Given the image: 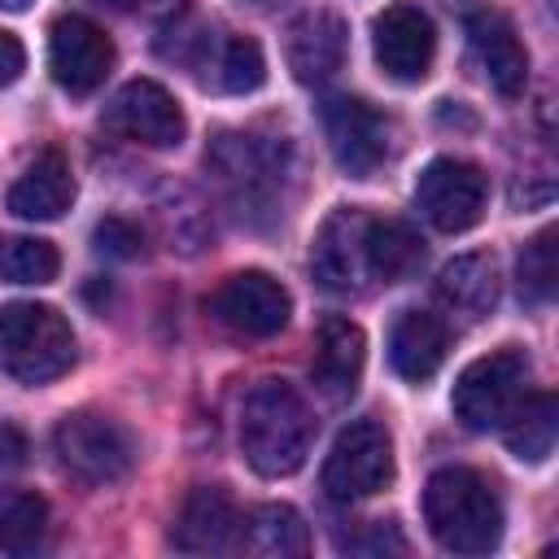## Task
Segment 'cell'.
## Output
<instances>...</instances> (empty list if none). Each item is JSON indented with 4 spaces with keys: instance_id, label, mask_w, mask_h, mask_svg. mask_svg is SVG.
<instances>
[{
    "instance_id": "6da1fadb",
    "label": "cell",
    "mask_w": 559,
    "mask_h": 559,
    "mask_svg": "<svg viewBox=\"0 0 559 559\" xmlns=\"http://www.w3.org/2000/svg\"><path fill=\"white\" fill-rule=\"evenodd\" d=\"M314 441V415L306 397L284 380H262L240 411V454L258 476H293Z\"/></svg>"
},
{
    "instance_id": "7a4b0ae2",
    "label": "cell",
    "mask_w": 559,
    "mask_h": 559,
    "mask_svg": "<svg viewBox=\"0 0 559 559\" xmlns=\"http://www.w3.org/2000/svg\"><path fill=\"white\" fill-rule=\"evenodd\" d=\"M424 524L450 555H489L502 542V502L472 467H441L424 485Z\"/></svg>"
},
{
    "instance_id": "3957f363",
    "label": "cell",
    "mask_w": 559,
    "mask_h": 559,
    "mask_svg": "<svg viewBox=\"0 0 559 559\" xmlns=\"http://www.w3.org/2000/svg\"><path fill=\"white\" fill-rule=\"evenodd\" d=\"M205 170L227 192V201L240 210V218L275 214L280 183L288 175V144L253 135V131H223L205 148Z\"/></svg>"
},
{
    "instance_id": "277c9868",
    "label": "cell",
    "mask_w": 559,
    "mask_h": 559,
    "mask_svg": "<svg viewBox=\"0 0 559 559\" xmlns=\"http://www.w3.org/2000/svg\"><path fill=\"white\" fill-rule=\"evenodd\" d=\"M0 362L22 384H48L74 367V332L44 301L0 306Z\"/></svg>"
},
{
    "instance_id": "5b68a950",
    "label": "cell",
    "mask_w": 559,
    "mask_h": 559,
    "mask_svg": "<svg viewBox=\"0 0 559 559\" xmlns=\"http://www.w3.org/2000/svg\"><path fill=\"white\" fill-rule=\"evenodd\" d=\"M528 376H533V362H528V354H524L520 345H502V349H493V354L467 362V367L459 371L454 397H450L454 419H459L463 428H472V432L498 428V424L511 415V406L520 402Z\"/></svg>"
},
{
    "instance_id": "8992f818",
    "label": "cell",
    "mask_w": 559,
    "mask_h": 559,
    "mask_svg": "<svg viewBox=\"0 0 559 559\" xmlns=\"http://www.w3.org/2000/svg\"><path fill=\"white\" fill-rule=\"evenodd\" d=\"M52 450H57V463L79 476L83 485H109V480H122L135 463V441L131 432L100 415V411H74L57 424L52 432Z\"/></svg>"
},
{
    "instance_id": "52a82bcc",
    "label": "cell",
    "mask_w": 559,
    "mask_h": 559,
    "mask_svg": "<svg viewBox=\"0 0 559 559\" xmlns=\"http://www.w3.org/2000/svg\"><path fill=\"white\" fill-rule=\"evenodd\" d=\"M323 493L332 502H362L393 480V441L376 419H354L341 428L323 459Z\"/></svg>"
},
{
    "instance_id": "ba28073f",
    "label": "cell",
    "mask_w": 559,
    "mask_h": 559,
    "mask_svg": "<svg viewBox=\"0 0 559 559\" xmlns=\"http://www.w3.org/2000/svg\"><path fill=\"white\" fill-rule=\"evenodd\" d=\"M485 170L463 162V157H432L419 179H415V210L437 227V231H467L485 214Z\"/></svg>"
},
{
    "instance_id": "9c48e42d",
    "label": "cell",
    "mask_w": 559,
    "mask_h": 559,
    "mask_svg": "<svg viewBox=\"0 0 559 559\" xmlns=\"http://www.w3.org/2000/svg\"><path fill=\"white\" fill-rule=\"evenodd\" d=\"M319 122H323L328 148L345 175L367 179L389 157V122L362 96H323Z\"/></svg>"
},
{
    "instance_id": "30bf717a",
    "label": "cell",
    "mask_w": 559,
    "mask_h": 559,
    "mask_svg": "<svg viewBox=\"0 0 559 559\" xmlns=\"http://www.w3.org/2000/svg\"><path fill=\"white\" fill-rule=\"evenodd\" d=\"M210 314H214L223 328L240 332V336L266 341V336H275V332L288 328L293 297H288V288H284L275 275H266V271H236V275H227V280L214 288Z\"/></svg>"
},
{
    "instance_id": "8fae6325",
    "label": "cell",
    "mask_w": 559,
    "mask_h": 559,
    "mask_svg": "<svg viewBox=\"0 0 559 559\" xmlns=\"http://www.w3.org/2000/svg\"><path fill=\"white\" fill-rule=\"evenodd\" d=\"M371 52L393 83H424L437 57V26L419 4L397 0L371 22Z\"/></svg>"
},
{
    "instance_id": "7c38bea8",
    "label": "cell",
    "mask_w": 559,
    "mask_h": 559,
    "mask_svg": "<svg viewBox=\"0 0 559 559\" xmlns=\"http://www.w3.org/2000/svg\"><path fill=\"white\" fill-rule=\"evenodd\" d=\"M48 70H52L61 92L92 96L114 70V44L96 22L66 13L48 31Z\"/></svg>"
},
{
    "instance_id": "4fadbf2b",
    "label": "cell",
    "mask_w": 559,
    "mask_h": 559,
    "mask_svg": "<svg viewBox=\"0 0 559 559\" xmlns=\"http://www.w3.org/2000/svg\"><path fill=\"white\" fill-rule=\"evenodd\" d=\"M105 127L114 135H127V140L148 144V148H175L188 131L179 100L153 79L122 83L105 105Z\"/></svg>"
},
{
    "instance_id": "5bb4252c",
    "label": "cell",
    "mask_w": 559,
    "mask_h": 559,
    "mask_svg": "<svg viewBox=\"0 0 559 559\" xmlns=\"http://www.w3.org/2000/svg\"><path fill=\"white\" fill-rule=\"evenodd\" d=\"M188 48H179V61L201 79V87L227 92V96H245L258 92L266 79V57L253 39L245 35H218V31H197L183 35Z\"/></svg>"
},
{
    "instance_id": "9a60e30c",
    "label": "cell",
    "mask_w": 559,
    "mask_h": 559,
    "mask_svg": "<svg viewBox=\"0 0 559 559\" xmlns=\"http://www.w3.org/2000/svg\"><path fill=\"white\" fill-rule=\"evenodd\" d=\"M170 542L183 555H223L240 546V511L231 493L223 485H197L179 507Z\"/></svg>"
},
{
    "instance_id": "2e32d148",
    "label": "cell",
    "mask_w": 559,
    "mask_h": 559,
    "mask_svg": "<svg viewBox=\"0 0 559 559\" xmlns=\"http://www.w3.org/2000/svg\"><path fill=\"white\" fill-rule=\"evenodd\" d=\"M362 227L367 214L354 205H341L323 218L314 245H310V271L319 288L328 293H354L362 280Z\"/></svg>"
},
{
    "instance_id": "e0dca14e",
    "label": "cell",
    "mask_w": 559,
    "mask_h": 559,
    "mask_svg": "<svg viewBox=\"0 0 559 559\" xmlns=\"http://www.w3.org/2000/svg\"><path fill=\"white\" fill-rule=\"evenodd\" d=\"M362 362H367V336L354 319L328 314L319 323L314 336V362H310V380L328 402H349L358 380H362Z\"/></svg>"
},
{
    "instance_id": "ac0fdd59",
    "label": "cell",
    "mask_w": 559,
    "mask_h": 559,
    "mask_svg": "<svg viewBox=\"0 0 559 559\" xmlns=\"http://www.w3.org/2000/svg\"><path fill=\"white\" fill-rule=\"evenodd\" d=\"M288 70L297 83H328L349 52V31L332 9H314L288 26Z\"/></svg>"
},
{
    "instance_id": "d6986e66",
    "label": "cell",
    "mask_w": 559,
    "mask_h": 559,
    "mask_svg": "<svg viewBox=\"0 0 559 559\" xmlns=\"http://www.w3.org/2000/svg\"><path fill=\"white\" fill-rule=\"evenodd\" d=\"M467 39H472V52H476L489 87L498 96L515 100L524 92V83H528V52H524L515 26L502 13L480 9V13L467 17Z\"/></svg>"
},
{
    "instance_id": "ffe728a7",
    "label": "cell",
    "mask_w": 559,
    "mask_h": 559,
    "mask_svg": "<svg viewBox=\"0 0 559 559\" xmlns=\"http://www.w3.org/2000/svg\"><path fill=\"white\" fill-rule=\"evenodd\" d=\"M74 205V175L61 153H39L9 188V210L26 223H52Z\"/></svg>"
},
{
    "instance_id": "44dd1931",
    "label": "cell",
    "mask_w": 559,
    "mask_h": 559,
    "mask_svg": "<svg viewBox=\"0 0 559 559\" xmlns=\"http://www.w3.org/2000/svg\"><path fill=\"white\" fill-rule=\"evenodd\" d=\"M445 345H450L445 319H437L432 310H402L389 332V362L402 380L424 384L445 362Z\"/></svg>"
},
{
    "instance_id": "7402d4cb",
    "label": "cell",
    "mask_w": 559,
    "mask_h": 559,
    "mask_svg": "<svg viewBox=\"0 0 559 559\" xmlns=\"http://www.w3.org/2000/svg\"><path fill=\"white\" fill-rule=\"evenodd\" d=\"M437 301L459 323H480L498 306V262L489 253H463L437 275Z\"/></svg>"
},
{
    "instance_id": "603a6c76",
    "label": "cell",
    "mask_w": 559,
    "mask_h": 559,
    "mask_svg": "<svg viewBox=\"0 0 559 559\" xmlns=\"http://www.w3.org/2000/svg\"><path fill=\"white\" fill-rule=\"evenodd\" d=\"M424 266V240L402 218H367L362 227V271L380 284H402Z\"/></svg>"
},
{
    "instance_id": "cb8c5ba5",
    "label": "cell",
    "mask_w": 559,
    "mask_h": 559,
    "mask_svg": "<svg viewBox=\"0 0 559 559\" xmlns=\"http://www.w3.org/2000/svg\"><path fill=\"white\" fill-rule=\"evenodd\" d=\"M498 428H502V441H507V450H511L515 459H524V463L550 459L555 432H559L555 393H546V389H533V393H528V389H524L520 402L511 406V415H507Z\"/></svg>"
},
{
    "instance_id": "d4e9b609",
    "label": "cell",
    "mask_w": 559,
    "mask_h": 559,
    "mask_svg": "<svg viewBox=\"0 0 559 559\" xmlns=\"http://www.w3.org/2000/svg\"><path fill=\"white\" fill-rule=\"evenodd\" d=\"M240 546L262 559H293L310 550V528L288 502H266L240 520Z\"/></svg>"
},
{
    "instance_id": "484cf974",
    "label": "cell",
    "mask_w": 559,
    "mask_h": 559,
    "mask_svg": "<svg viewBox=\"0 0 559 559\" xmlns=\"http://www.w3.org/2000/svg\"><path fill=\"white\" fill-rule=\"evenodd\" d=\"M44 533H48V502L35 489L4 485L0 489V550L31 555L44 546Z\"/></svg>"
},
{
    "instance_id": "4316f807",
    "label": "cell",
    "mask_w": 559,
    "mask_h": 559,
    "mask_svg": "<svg viewBox=\"0 0 559 559\" xmlns=\"http://www.w3.org/2000/svg\"><path fill=\"white\" fill-rule=\"evenodd\" d=\"M61 271V253L39 236H17L0 249V275L9 284H52Z\"/></svg>"
},
{
    "instance_id": "83f0119b",
    "label": "cell",
    "mask_w": 559,
    "mask_h": 559,
    "mask_svg": "<svg viewBox=\"0 0 559 559\" xmlns=\"http://www.w3.org/2000/svg\"><path fill=\"white\" fill-rule=\"evenodd\" d=\"M515 280H520V301H528V306H546L555 297V227L537 231L524 245Z\"/></svg>"
},
{
    "instance_id": "f1b7e54d",
    "label": "cell",
    "mask_w": 559,
    "mask_h": 559,
    "mask_svg": "<svg viewBox=\"0 0 559 559\" xmlns=\"http://www.w3.org/2000/svg\"><path fill=\"white\" fill-rule=\"evenodd\" d=\"M140 245H144V236H140V227L135 223H127V218H100L96 223V231H92V249L96 253H105V258H118V262H127V258H135L140 253Z\"/></svg>"
},
{
    "instance_id": "f546056e",
    "label": "cell",
    "mask_w": 559,
    "mask_h": 559,
    "mask_svg": "<svg viewBox=\"0 0 559 559\" xmlns=\"http://www.w3.org/2000/svg\"><path fill=\"white\" fill-rule=\"evenodd\" d=\"M349 550H358V555H384V550H406V542H402V533L393 528V524H371L362 537H349L345 542Z\"/></svg>"
},
{
    "instance_id": "4dcf8cb0",
    "label": "cell",
    "mask_w": 559,
    "mask_h": 559,
    "mask_svg": "<svg viewBox=\"0 0 559 559\" xmlns=\"http://www.w3.org/2000/svg\"><path fill=\"white\" fill-rule=\"evenodd\" d=\"M22 70H26V48H22V39L9 35V31H0V87L17 83Z\"/></svg>"
},
{
    "instance_id": "1f68e13d",
    "label": "cell",
    "mask_w": 559,
    "mask_h": 559,
    "mask_svg": "<svg viewBox=\"0 0 559 559\" xmlns=\"http://www.w3.org/2000/svg\"><path fill=\"white\" fill-rule=\"evenodd\" d=\"M26 459V437L13 424H0V467H17Z\"/></svg>"
},
{
    "instance_id": "d6a6232c",
    "label": "cell",
    "mask_w": 559,
    "mask_h": 559,
    "mask_svg": "<svg viewBox=\"0 0 559 559\" xmlns=\"http://www.w3.org/2000/svg\"><path fill=\"white\" fill-rule=\"evenodd\" d=\"M140 9H148V13H157V17H175V13L183 9V0H140Z\"/></svg>"
},
{
    "instance_id": "836d02e7",
    "label": "cell",
    "mask_w": 559,
    "mask_h": 559,
    "mask_svg": "<svg viewBox=\"0 0 559 559\" xmlns=\"http://www.w3.org/2000/svg\"><path fill=\"white\" fill-rule=\"evenodd\" d=\"M92 4H105V9H114V13H127V9H135L140 0H92Z\"/></svg>"
},
{
    "instance_id": "e575fe53",
    "label": "cell",
    "mask_w": 559,
    "mask_h": 559,
    "mask_svg": "<svg viewBox=\"0 0 559 559\" xmlns=\"http://www.w3.org/2000/svg\"><path fill=\"white\" fill-rule=\"evenodd\" d=\"M35 0H0V13H26Z\"/></svg>"
},
{
    "instance_id": "d590c367",
    "label": "cell",
    "mask_w": 559,
    "mask_h": 559,
    "mask_svg": "<svg viewBox=\"0 0 559 559\" xmlns=\"http://www.w3.org/2000/svg\"><path fill=\"white\" fill-rule=\"evenodd\" d=\"M249 4H258V9H275V4H284V0H249Z\"/></svg>"
}]
</instances>
